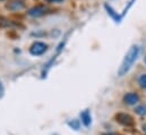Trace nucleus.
I'll return each mask as SVG.
<instances>
[{
	"instance_id": "f257e3e1",
	"label": "nucleus",
	"mask_w": 146,
	"mask_h": 135,
	"mask_svg": "<svg viewBox=\"0 0 146 135\" xmlns=\"http://www.w3.org/2000/svg\"><path fill=\"white\" fill-rule=\"evenodd\" d=\"M139 52H141V49H139V47L136 45V44H134V45H131V47L129 48V50L127 51L125 58L122 59V63H121L120 67L118 68L117 74H118L119 77L125 76V75L130 70V68L133 67V65H134L135 61L137 60V58H138V56H139Z\"/></svg>"
},
{
	"instance_id": "f03ea898",
	"label": "nucleus",
	"mask_w": 146,
	"mask_h": 135,
	"mask_svg": "<svg viewBox=\"0 0 146 135\" xmlns=\"http://www.w3.org/2000/svg\"><path fill=\"white\" fill-rule=\"evenodd\" d=\"M48 50V44L44 42H34L30 48V53L33 56H41Z\"/></svg>"
},
{
	"instance_id": "7ed1b4c3",
	"label": "nucleus",
	"mask_w": 146,
	"mask_h": 135,
	"mask_svg": "<svg viewBox=\"0 0 146 135\" xmlns=\"http://www.w3.org/2000/svg\"><path fill=\"white\" fill-rule=\"evenodd\" d=\"M115 120L123 125V126H133L134 125V119L131 116H129L128 114H123V112H119L115 115Z\"/></svg>"
},
{
	"instance_id": "20e7f679",
	"label": "nucleus",
	"mask_w": 146,
	"mask_h": 135,
	"mask_svg": "<svg viewBox=\"0 0 146 135\" xmlns=\"http://www.w3.org/2000/svg\"><path fill=\"white\" fill-rule=\"evenodd\" d=\"M123 102L128 106H135L139 102V97L137 93H134V92H128L125 94L123 97Z\"/></svg>"
},
{
	"instance_id": "39448f33",
	"label": "nucleus",
	"mask_w": 146,
	"mask_h": 135,
	"mask_svg": "<svg viewBox=\"0 0 146 135\" xmlns=\"http://www.w3.org/2000/svg\"><path fill=\"white\" fill-rule=\"evenodd\" d=\"M46 13V7L44 6H35L31 9H29L27 14L32 17H40V16H43L44 14Z\"/></svg>"
},
{
	"instance_id": "423d86ee",
	"label": "nucleus",
	"mask_w": 146,
	"mask_h": 135,
	"mask_svg": "<svg viewBox=\"0 0 146 135\" xmlns=\"http://www.w3.org/2000/svg\"><path fill=\"white\" fill-rule=\"evenodd\" d=\"M6 7L13 11H17V10L23 9L25 7V3L23 0H11V1H9V3H7Z\"/></svg>"
},
{
	"instance_id": "0eeeda50",
	"label": "nucleus",
	"mask_w": 146,
	"mask_h": 135,
	"mask_svg": "<svg viewBox=\"0 0 146 135\" xmlns=\"http://www.w3.org/2000/svg\"><path fill=\"white\" fill-rule=\"evenodd\" d=\"M104 7H106V9H107V13L109 14L110 16H111V17H112V18H113V19H114L117 23H120V22H121L122 17H121V16H119V15H118V13H117V11H115V10H114V9H113L111 6H109V5H106Z\"/></svg>"
},
{
	"instance_id": "6e6552de",
	"label": "nucleus",
	"mask_w": 146,
	"mask_h": 135,
	"mask_svg": "<svg viewBox=\"0 0 146 135\" xmlns=\"http://www.w3.org/2000/svg\"><path fill=\"white\" fill-rule=\"evenodd\" d=\"M80 118H82V123L85 125V126H90L91 125V122H92V118H91V114L88 110H84L80 112Z\"/></svg>"
},
{
	"instance_id": "1a4fd4ad",
	"label": "nucleus",
	"mask_w": 146,
	"mask_h": 135,
	"mask_svg": "<svg viewBox=\"0 0 146 135\" xmlns=\"http://www.w3.org/2000/svg\"><path fill=\"white\" fill-rule=\"evenodd\" d=\"M135 111L139 116H146V104H141L135 108Z\"/></svg>"
},
{
	"instance_id": "9d476101",
	"label": "nucleus",
	"mask_w": 146,
	"mask_h": 135,
	"mask_svg": "<svg viewBox=\"0 0 146 135\" xmlns=\"http://www.w3.org/2000/svg\"><path fill=\"white\" fill-rule=\"evenodd\" d=\"M67 124H68V126H69L70 128H73V130H75V131L79 130V127H80V123H79V120H77V119L69 120Z\"/></svg>"
},
{
	"instance_id": "9b49d317",
	"label": "nucleus",
	"mask_w": 146,
	"mask_h": 135,
	"mask_svg": "<svg viewBox=\"0 0 146 135\" xmlns=\"http://www.w3.org/2000/svg\"><path fill=\"white\" fill-rule=\"evenodd\" d=\"M138 84L141 85V88L146 89V74H143V75L139 76V78H138Z\"/></svg>"
},
{
	"instance_id": "f8f14e48",
	"label": "nucleus",
	"mask_w": 146,
	"mask_h": 135,
	"mask_svg": "<svg viewBox=\"0 0 146 135\" xmlns=\"http://www.w3.org/2000/svg\"><path fill=\"white\" fill-rule=\"evenodd\" d=\"M9 21L8 19H6V18H3V17H0V26L1 27H6V26H9Z\"/></svg>"
},
{
	"instance_id": "ddd939ff",
	"label": "nucleus",
	"mask_w": 146,
	"mask_h": 135,
	"mask_svg": "<svg viewBox=\"0 0 146 135\" xmlns=\"http://www.w3.org/2000/svg\"><path fill=\"white\" fill-rule=\"evenodd\" d=\"M3 94H5V88H3V85H2V83L0 81V99L3 97Z\"/></svg>"
},
{
	"instance_id": "4468645a",
	"label": "nucleus",
	"mask_w": 146,
	"mask_h": 135,
	"mask_svg": "<svg viewBox=\"0 0 146 135\" xmlns=\"http://www.w3.org/2000/svg\"><path fill=\"white\" fill-rule=\"evenodd\" d=\"M48 2H51V3H60V2H64V0H46Z\"/></svg>"
},
{
	"instance_id": "2eb2a0df",
	"label": "nucleus",
	"mask_w": 146,
	"mask_h": 135,
	"mask_svg": "<svg viewBox=\"0 0 146 135\" xmlns=\"http://www.w3.org/2000/svg\"><path fill=\"white\" fill-rule=\"evenodd\" d=\"M143 130H144V132H146V125H144V126H143Z\"/></svg>"
},
{
	"instance_id": "dca6fc26",
	"label": "nucleus",
	"mask_w": 146,
	"mask_h": 135,
	"mask_svg": "<svg viewBox=\"0 0 146 135\" xmlns=\"http://www.w3.org/2000/svg\"><path fill=\"white\" fill-rule=\"evenodd\" d=\"M144 61H145V64H146V57H145V59H144Z\"/></svg>"
}]
</instances>
